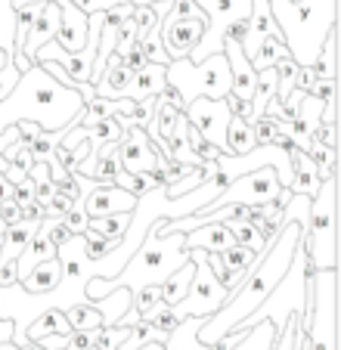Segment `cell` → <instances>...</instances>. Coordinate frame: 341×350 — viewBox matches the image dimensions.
<instances>
[{
	"instance_id": "cell-32",
	"label": "cell",
	"mask_w": 341,
	"mask_h": 350,
	"mask_svg": "<svg viewBox=\"0 0 341 350\" xmlns=\"http://www.w3.org/2000/svg\"><path fill=\"white\" fill-rule=\"evenodd\" d=\"M249 124H251V133H255V143L257 146H270V143H276V137H282V133H279V121L267 118V115H257V118H251Z\"/></svg>"
},
{
	"instance_id": "cell-25",
	"label": "cell",
	"mask_w": 341,
	"mask_h": 350,
	"mask_svg": "<svg viewBox=\"0 0 341 350\" xmlns=\"http://www.w3.org/2000/svg\"><path fill=\"white\" fill-rule=\"evenodd\" d=\"M273 338H276V325L270 323V319H261V323H255L251 329H245L242 341L233 344L230 350H270Z\"/></svg>"
},
{
	"instance_id": "cell-28",
	"label": "cell",
	"mask_w": 341,
	"mask_h": 350,
	"mask_svg": "<svg viewBox=\"0 0 341 350\" xmlns=\"http://www.w3.org/2000/svg\"><path fill=\"white\" fill-rule=\"evenodd\" d=\"M137 46H140V53L146 56V62H158V66H168L170 62L168 50L162 44V34H158V25H152L143 38H137Z\"/></svg>"
},
{
	"instance_id": "cell-18",
	"label": "cell",
	"mask_w": 341,
	"mask_h": 350,
	"mask_svg": "<svg viewBox=\"0 0 341 350\" xmlns=\"http://www.w3.org/2000/svg\"><path fill=\"white\" fill-rule=\"evenodd\" d=\"M164 68H168V66H158V62H146L140 72L131 75V81H127V87H125V93H121V96H125V99L158 96V93L164 90Z\"/></svg>"
},
{
	"instance_id": "cell-19",
	"label": "cell",
	"mask_w": 341,
	"mask_h": 350,
	"mask_svg": "<svg viewBox=\"0 0 341 350\" xmlns=\"http://www.w3.org/2000/svg\"><path fill=\"white\" fill-rule=\"evenodd\" d=\"M66 332H72V325H68V319H66V310H62V307H44V310L28 323L25 338L28 341H40L44 335H66Z\"/></svg>"
},
{
	"instance_id": "cell-16",
	"label": "cell",
	"mask_w": 341,
	"mask_h": 350,
	"mask_svg": "<svg viewBox=\"0 0 341 350\" xmlns=\"http://www.w3.org/2000/svg\"><path fill=\"white\" fill-rule=\"evenodd\" d=\"M56 3H60V10H62V19H60V31H56L53 40H56L62 50H68V53H78L87 40V13L75 7L72 0H56Z\"/></svg>"
},
{
	"instance_id": "cell-7",
	"label": "cell",
	"mask_w": 341,
	"mask_h": 350,
	"mask_svg": "<svg viewBox=\"0 0 341 350\" xmlns=\"http://www.w3.org/2000/svg\"><path fill=\"white\" fill-rule=\"evenodd\" d=\"M190 258H192V264H196V276H192V285L184 295V301L174 304V313H177L180 319L184 317H211L214 310L223 307V301H227L230 291L214 279L202 248H190Z\"/></svg>"
},
{
	"instance_id": "cell-14",
	"label": "cell",
	"mask_w": 341,
	"mask_h": 350,
	"mask_svg": "<svg viewBox=\"0 0 341 350\" xmlns=\"http://www.w3.org/2000/svg\"><path fill=\"white\" fill-rule=\"evenodd\" d=\"M270 34H279L273 13H270V0H251V16L245 22V38H242V53L249 56V62L257 56V46Z\"/></svg>"
},
{
	"instance_id": "cell-10",
	"label": "cell",
	"mask_w": 341,
	"mask_h": 350,
	"mask_svg": "<svg viewBox=\"0 0 341 350\" xmlns=\"http://www.w3.org/2000/svg\"><path fill=\"white\" fill-rule=\"evenodd\" d=\"M118 165L125 174H146L158 165V149L143 127H127L125 139L118 143Z\"/></svg>"
},
{
	"instance_id": "cell-5",
	"label": "cell",
	"mask_w": 341,
	"mask_h": 350,
	"mask_svg": "<svg viewBox=\"0 0 341 350\" xmlns=\"http://www.w3.org/2000/svg\"><path fill=\"white\" fill-rule=\"evenodd\" d=\"M196 3L208 16V22H205L202 40L192 46L190 59L202 62L211 53H223V34H227V28L236 25V22H249L251 0H196Z\"/></svg>"
},
{
	"instance_id": "cell-8",
	"label": "cell",
	"mask_w": 341,
	"mask_h": 350,
	"mask_svg": "<svg viewBox=\"0 0 341 350\" xmlns=\"http://www.w3.org/2000/svg\"><path fill=\"white\" fill-rule=\"evenodd\" d=\"M279 192H282V183H279V177H276V171L270 165H264V167H255V171L242 174L239 180H233L202 211H214V208H227V205H264V202H273Z\"/></svg>"
},
{
	"instance_id": "cell-34",
	"label": "cell",
	"mask_w": 341,
	"mask_h": 350,
	"mask_svg": "<svg viewBox=\"0 0 341 350\" xmlns=\"http://www.w3.org/2000/svg\"><path fill=\"white\" fill-rule=\"evenodd\" d=\"M62 224L68 226V232H72V236H78V232H84V230H87V224H90V217H87L84 205H81L78 198H75V202H72V208H68V211L62 214Z\"/></svg>"
},
{
	"instance_id": "cell-24",
	"label": "cell",
	"mask_w": 341,
	"mask_h": 350,
	"mask_svg": "<svg viewBox=\"0 0 341 350\" xmlns=\"http://www.w3.org/2000/svg\"><path fill=\"white\" fill-rule=\"evenodd\" d=\"M66 319L75 332H93L103 325V317H99L97 304L93 301H78V304H68L66 307Z\"/></svg>"
},
{
	"instance_id": "cell-39",
	"label": "cell",
	"mask_w": 341,
	"mask_h": 350,
	"mask_svg": "<svg viewBox=\"0 0 341 350\" xmlns=\"http://www.w3.org/2000/svg\"><path fill=\"white\" fill-rule=\"evenodd\" d=\"M137 350H164V344L162 341H146V344H140Z\"/></svg>"
},
{
	"instance_id": "cell-9",
	"label": "cell",
	"mask_w": 341,
	"mask_h": 350,
	"mask_svg": "<svg viewBox=\"0 0 341 350\" xmlns=\"http://www.w3.org/2000/svg\"><path fill=\"white\" fill-rule=\"evenodd\" d=\"M184 115L208 143H214L217 149L227 155V124H230V118H233V109H230V103H227V96L223 99L196 96L192 103H186Z\"/></svg>"
},
{
	"instance_id": "cell-38",
	"label": "cell",
	"mask_w": 341,
	"mask_h": 350,
	"mask_svg": "<svg viewBox=\"0 0 341 350\" xmlns=\"http://www.w3.org/2000/svg\"><path fill=\"white\" fill-rule=\"evenodd\" d=\"M13 341V319H0V344Z\"/></svg>"
},
{
	"instance_id": "cell-26",
	"label": "cell",
	"mask_w": 341,
	"mask_h": 350,
	"mask_svg": "<svg viewBox=\"0 0 341 350\" xmlns=\"http://www.w3.org/2000/svg\"><path fill=\"white\" fill-rule=\"evenodd\" d=\"M282 56H292L289 46H286V40H282L279 34H270V38H264V44L257 46V56L251 59V66H255L257 72H261V68H273Z\"/></svg>"
},
{
	"instance_id": "cell-40",
	"label": "cell",
	"mask_w": 341,
	"mask_h": 350,
	"mask_svg": "<svg viewBox=\"0 0 341 350\" xmlns=\"http://www.w3.org/2000/svg\"><path fill=\"white\" fill-rule=\"evenodd\" d=\"M13 3V10H19V7H25V3H34V0H10Z\"/></svg>"
},
{
	"instance_id": "cell-31",
	"label": "cell",
	"mask_w": 341,
	"mask_h": 350,
	"mask_svg": "<svg viewBox=\"0 0 341 350\" xmlns=\"http://www.w3.org/2000/svg\"><path fill=\"white\" fill-rule=\"evenodd\" d=\"M131 325H99L93 329V347L97 350H118L121 341L127 338Z\"/></svg>"
},
{
	"instance_id": "cell-17",
	"label": "cell",
	"mask_w": 341,
	"mask_h": 350,
	"mask_svg": "<svg viewBox=\"0 0 341 350\" xmlns=\"http://www.w3.org/2000/svg\"><path fill=\"white\" fill-rule=\"evenodd\" d=\"M60 279H62V264H60V258L53 254V258L34 264L31 270L19 279V285L28 295H50V291L60 285Z\"/></svg>"
},
{
	"instance_id": "cell-29",
	"label": "cell",
	"mask_w": 341,
	"mask_h": 350,
	"mask_svg": "<svg viewBox=\"0 0 341 350\" xmlns=\"http://www.w3.org/2000/svg\"><path fill=\"white\" fill-rule=\"evenodd\" d=\"M66 131L68 127H60V131H38V137L28 143V155H31L34 161H40V159H50L53 155V149L62 143V137H66Z\"/></svg>"
},
{
	"instance_id": "cell-1",
	"label": "cell",
	"mask_w": 341,
	"mask_h": 350,
	"mask_svg": "<svg viewBox=\"0 0 341 350\" xmlns=\"http://www.w3.org/2000/svg\"><path fill=\"white\" fill-rule=\"evenodd\" d=\"M84 109V99L78 90L60 84L44 66H28L19 75V84L13 87L7 99H0V131L13 124V118L38 121L44 131H72L78 124V115Z\"/></svg>"
},
{
	"instance_id": "cell-27",
	"label": "cell",
	"mask_w": 341,
	"mask_h": 350,
	"mask_svg": "<svg viewBox=\"0 0 341 350\" xmlns=\"http://www.w3.org/2000/svg\"><path fill=\"white\" fill-rule=\"evenodd\" d=\"M223 224L230 226V232H233V239H236V245L255 248L257 254H261L264 248L270 245V242H264L261 232H257V226H255V224H249V220H236V217H230V220H223Z\"/></svg>"
},
{
	"instance_id": "cell-3",
	"label": "cell",
	"mask_w": 341,
	"mask_h": 350,
	"mask_svg": "<svg viewBox=\"0 0 341 350\" xmlns=\"http://www.w3.org/2000/svg\"><path fill=\"white\" fill-rule=\"evenodd\" d=\"M164 84L174 87L184 96V103H192L196 96L223 99V96H230V90H233L230 62H227L223 53H211L202 62H192L190 56L170 59L168 68H164Z\"/></svg>"
},
{
	"instance_id": "cell-33",
	"label": "cell",
	"mask_w": 341,
	"mask_h": 350,
	"mask_svg": "<svg viewBox=\"0 0 341 350\" xmlns=\"http://www.w3.org/2000/svg\"><path fill=\"white\" fill-rule=\"evenodd\" d=\"M158 304H162V288H158V285H143V288L134 291V304L131 307L140 313V317H149Z\"/></svg>"
},
{
	"instance_id": "cell-6",
	"label": "cell",
	"mask_w": 341,
	"mask_h": 350,
	"mask_svg": "<svg viewBox=\"0 0 341 350\" xmlns=\"http://www.w3.org/2000/svg\"><path fill=\"white\" fill-rule=\"evenodd\" d=\"M338 273L316 270L314 279V313H310L307 338L310 350H335V319H338Z\"/></svg>"
},
{
	"instance_id": "cell-37",
	"label": "cell",
	"mask_w": 341,
	"mask_h": 350,
	"mask_svg": "<svg viewBox=\"0 0 341 350\" xmlns=\"http://www.w3.org/2000/svg\"><path fill=\"white\" fill-rule=\"evenodd\" d=\"M314 139H316V143L332 146V149H335V124H316Z\"/></svg>"
},
{
	"instance_id": "cell-36",
	"label": "cell",
	"mask_w": 341,
	"mask_h": 350,
	"mask_svg": "<svg viewBox=\"0 0 341 350\" xmlns=\"http://www.w3.org/2000/svg\"><path fill=\"white\" fill-rule=\"evenodd\" d=\"M93 347V332H68L66 335V350H90Z\"/></svg>"
},
{
	"instance_id": "cell-22",
	"label": "cell",
	"mask_w": 341,
	"mask_h": 350,
	"mask_svg": "<svg viewBox=\"0 0 341 350\" xmlns=\"http://www.w3.org/2000/svg\"><path fill=\"white\" fill-rule=\"evenodd\" d=\"M34 230H38V224H28V220H19V224L7 226V232L0 239V258H19L28 248V242H31Z\"/></svg>"
},
{
	"instance_id": "cell-11",
	"label": "cell",
	"mask_w": 341,
	"mask_h": 350,
	"mask_svg": "<svg viewBox=\"0 0 341 350\" xmlns=\"http://www.w3.org/2000/svg\"><path fill=\"white\" fill-rule=\"evenodd\" d=\"M205 19H162L158 22V34L168 50L170 59H184L192 53V46L202 40Z\"/></svg>"
},
{
	"instance_id": "cell-4",
	"label": "cell",
	"mask_w": 341,
	"mask_h": 350,
	"mask_svg": "<svg viewBox=\"0 0 341 350\" xmlns=\"http://www.w3.org/2000/svg\"><path fill=\"white\" fill-rule=\"evenodd\" d=\"M335 226H338V211H335V177H326L310 198V217L301 230V252L314 260L316 270H335Z\"/></svg>"
},
{
	"instance_id": "cell-35",
	"label": "cell",
	"mask_w": 341,
	"mask_h": 350,
	"mask_svg": "<svg viewBox=\"0 0 341 350\" xmlns=\"http://www.w3.org/2000/svg\"><path fill=\"white\" fill-rule=\"evenodd\" d=\"M10 198H13L16 205H28V202H34V180L28 177H22V180H16L13 183V192H10Z\"/></svg>"
},
{
	"instance_id": "cell-13",
	"label": "cell",
	"mask_w": 341,
	"mask_h": 350,
	"mask_svg": "<svg viewBox=\"0 0 341 350\" xmlns=\"http://www.w3.org/2000/svg\"><path fill=\"white\" fill-rule=\"evenodd\" d=\"M233 242H236V239H233L230 226L220 224V220H214V217L199 220L192 230L184 232L186 252H190V248H202V252H223V248H230Z\"/></svg>"
},
{
	"instance_id": "cell-2",
	"label": "cell",
	"mask_w": 341,
	"mask_h": 350,
	"mask_svg": "<svg viewBox=\"0 0 341 350\" xmlns=\"http://www.w3.org/2000/svg\"><path fill=\"white\" fill-rule=\"evenodd\" d=\"M270 13L298 66H314L326 34L335 28V0H270Z\"/></svg>"
},
{
	"instance_id": "cell-12",
	"label": "cell",
	"mask_w": 341,
	"mask_h": 350,
	"mask_svg": "<svg viewBox=\"0 0 341 350\" xmlns=\"http://www.w3.org/2000/svg\"><path fill=\"white\" fill-rule=\"evenodd\" d=\"M60 19H62L60 3H56V0H40L38 13H34L31 25H28L25 46H22V53H25L28 62H31V56L38 53V50L47 44V40L56 38V31H60Z\"/></svg>"
},
{
	"instance_id": "cell-15",
	"label": "cell",
	"mask_w": 341,
	"mask_h": 350,
	"mask_svg": "<svg viewBox=\"0 0 341 350\" xmlns=\"http://www.w3.org/2000/svg\"><path fill=\"white\" fill-rule=\"evenodd\" d=\"M289 159H292V183H289V192L314 198L316 189H320V183L326 180V174H323L320 165H316V161L310 159L307 152H301L298 146H289Z\"/></svg>"
},
{
	"instance_id": "cell-20",
	"label": "cell",
	"mask_w": 341,
	"mask_h": 350,
	"mask_svg": "<svg viewBox=\"0 0 341 350\" xmlns=\"http://www.w3.org/2000/svg\"><path fill=\"white\" fill-rule=\"evenodd\" d=\"M202 323H205V317H184L174 325V332L164 338V350H211L208 344H202L196 338Z\"/></svg>"
},
{
	"instance_id": "cell-21",
	"label": "cell",
	"mask_w": 341,
	"mask_h": 350,
	"mask_svg": "<svg viewBox=\"0 0 341 350\" xmlns=\"http://www.w3.org/2000/svg\"><path fill=\"white\" fill-rule=\"evenodd\" d=\"M192 276H196V264H192V258H190L186 264H180L177 270H174L162 285H158V288H162V304H168V307L180 304V301H184V295L190 291V285H192Z\"/></svg>"
},
{
	"instance_id": "cell-30",
	"label": "cell",
	"mask_w": 341,
	"mask_h": 350,
	"mask_svg": "<svg viewBox=\"0 0 341 350\" xmlns=\"http://www.w3.org/2000/svg\"><path fill=\"white\" fill-rule=\"evenodd\" d=\"M127 224H131V211H121V214H109V217H97L90 220V230L99 232V236H112V239H121L127 230Z\"/></svg>"
},
{
	"instance_id": "cell-23",
	"label": "cell",
	"mask_w": 341,
	"mask_h": 350,
	"mask_svg": "<svg viewBox=\"0 0 341 350\" xmlns=\"http://www.w3.org/2000/svg\"><path fill=\"white\" fill-rule=\"evenodd\" d=\"M255 133H251V124L239 115H233L230 124H227V155H245L255 149Z\"/></svg>"
}]
</instances>
